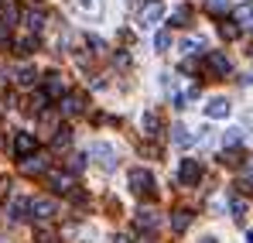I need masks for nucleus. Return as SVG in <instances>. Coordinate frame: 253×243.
Returning a JSON list of instances; mask_svg holds the SVG:
<instances>
[{
    "instance_id": "nucleus-34",
    "label": "nucleus",
    "mask_w": 253,
    "mask_h": 243,
    "mask_svg": "<svg viewBox=\"0 0 253 243\" xmlns=\"http://www.w3.org/2000/svg\"><path fill=\"white\" fill-rule=\"evenodd\" d=\"M199 243H215V240H212V237H206V240H199Z\"/></svg>"
},
{
    "instance_id": "nucleus-30",
    "label": "nucleus",
    "mask_w": 253,
    "mask_h": 243,
    "mask_svg": "<svg viewBox=\"0 0 253 243\" xmlns=\"http://www.w3.org/2000/svg\"><path fill=\"white\" fill-rule=\"evenodd\" d=\"M69 168H72V171H79V168H83V154H76V158L69 161Z\"/></svg>"
},
{
    "instance_id": "nucleus-13",
    "label": "nucleus",
    "mask_w": 253,
    "mask_h": 243,
    "mask_svg": "<svg viewBox=\"0 0 253 243\" xmlns=\"http://www.w3.org/2000/svg\"><path fill=\"white\" fill-rule=\"evenodd\" d=\"M10 219H14V223L31 219V199H14V202H10Z\"/></svg>"
},
{
    "instance_id": "nucleus-1",
    "label": "nucleus",
    "mask_w": 253,
    "mask_h": 243,
    "mask_svg": "<svg viewBox=\"0 0 253 243\" xmlns=\"http://www.w3.org/2000/svg\"><path fill=\"white\" fill-rule=\"evenodd\" d=\"M130 192H137V195H154V175L144 171V168H133V171H130Z\"/></svg>"
},
{
    "instance_id": "nucleus-16",
    "label": "nucleus",
    "mask_w": 253,
    "mask_h": 243,
    "mask_svg": "<svg viewBox=\"0 0 253 243\" xmlns=\"http://www.w3.org/2000/svg\"><path fill=\"white\" fill-rule=\"evenodd\" d=\"M14 76H17V79H14L17 86H24V89H28V86H35V82H38V69H35V65H21Z\"/></svg>"
},
{
    "instance_id": "nucleus-24",
    "label": "nucleus",
    "mask_w": 253,
    "mask_h": 243,
    "mask_svg": "<svg viewBox=\"0 0 253 243\" xmlns=\"http://www.w3.org/2000/svg\"><path fill=\"white\" fill-rule=\"evenodd\" d=\"M44 103H48V93H35V96H31V103H28V110H31V113H42L44 110Z\"/></svg>"
},
{
    "instance_id": "nucleus-27",
    "label": "nucleus",
    "mask_w": 253,
    "mask_h": 243,
    "mask_svg": "<svg viewBox=\"0 0 253 243\" xmlns=\"http://www.w3.org/2000/svg\"><path fill=\"white\" fill-rule=\"evenodd\" d=\"M195 48H202V38H185L181 41V55H195Z\"/></svg>"
},
{
    "instance_id": "nucleus-11",
    "label": "nucleus",
    "mask_w": 253,
    "mask_h": 243,
    "mask_svg": "<svg viewBox=\"0 0 253 243\" xmlns=\"http://www.w3.org/2000/svg\"><path fill=\"white\" fill-rule=\"evenodd\" d=\"M24 28L31 31V35H38L44 28V10L42 7H31V10H24Z\"/></svg>"
},
{
    "instance_id": "nucleus-18",
    "label": "nucleus",
    "mask_w": 253,
    "mask_h": 243,
    "mask_svg": "<svg viewBox=\"0 0 253 243\" xmlns=\"http://www.w3.org/2000/svg\"><path fill=\"white\" fill-rule=\"evenodd\" d=\"M17 21V7L10 0H0V24H14Z\"/></svg>"
},
{
    "instance_id": "nucleus-33",
    "label": "nucleus",
    "mask_w": 253,
    "mask_h": 243,
    "mask_svg": "<svg viewBox=\"0 0 253 243\" xmlns=\"http://www.w3.org/2000/svg\"><path fill=\"white\" fill-rule=\"evenodd\" d=\"M247 243H253V230H250V233H247Z\"/></svg>"
},
{
    "instance_id": "nucleus-8",
    "label": "nucleus",
    "mask_w": 253,
    "mask_h": 243,
    "mask_svg": "<svg viewBox=\"0 0 253 243\" xmlns=\"http://www.w3.org/2000/svg\"><path fill=\"white\" fill-rule=\"evenodd\" d=\"M229 110H233V106H229V99L215 96L209 106H206V117H209V120H226V117H229Z\"/></svg>"
},
{
    "instance_id": "nucleus-9",
    "label": "nucleus",
    "mask_w": 253,
    "mask_h": 243,
    "mask_svg": "<svg viewBox=\"0 0 253 243\" xmlns=\"http://www.w3.org/2000/svg\"><path fill=\"white\" fill-rule=\"evenodd\" d=\"M44 93H48V99H65V79L58 72H51L44 79Z\"/></svg>"
},
{
    "instance_id": "nucleus-35",
    "label": "nucleus",
    "mask_w": 253,
    "mask_h": 243,
    "mask_svg": "<svg viewBox=\"0 0 253 243\" xmlns=\"http://www.w3.org/2000/svg\"><path fill=\"white\" fill-rule=\"evenodd\" d=\"M250 182H253V168H250Z\"/></svg>"
},
{
    "instance_id": "nucleus-28",
    "label": "nucleus",
    "mask_w": 253,
    "mask_h": 243,
    "mask_svg": "<svg viewBox=\"0 0 253 243\" xmlns=\"http://www.w3.org/2000/svg\"><path fill=\"white\" fill-rule=\"evenodd\" d=\"M69 141H72V130H65V127H62V130H55V147H65Z\"/></svg>"
},
{
    "instance_id": "nucleus-17",
    "label": "nucleus",
    "mask_w": 253,
    "mask_h": 243,
    "mask_svg": "<svg viewBox=\"0 0 253 243\" xmlns=\"http://www.w3.org/2000/svg\"><path fill=\"white\" fill-rule=\"evenodd\" d=\"M140 127H144V134H147V137H154V134H158V127H161L158 113H154V110H147V113L140 117Z\"/></svg>"
},
{
    "instance_id": "nucleus-29",
    "label": "nucleus",
    "mask_w": 253,
    "mask_h": 243,
    "mask_svg": "<svg viewBox=\"0 0 253 243\" xmlns=\"http://www.w3.org/2000/svg\"><path fill=\"white\" fill-rule=\"evenodd\" d=\"M219 35H222L226 41H233L236 35H240V28H236V24H222V28H219Z\"/></svg>"
},
{
    "instance_id": "nucleus-32",
    "label": "nucleus",
    "mask_w": 253,
    "mask_h": 243,
    "mask_svg": "<svg viewBox=\"0 0 253 243\" xmlns=\"http://www.w3.org/2000/svg\"><path fill=\"white\" fill-rule=\"evenodd\" d=\"M0 45H7V24H0Z\"/></svg>"
},
{
    "instance_id": "nucleus-6",
    "label": "nucleus",
    "mask_w": 253,
    "mask_h": 243,
    "mask_svg": "<svg viewBox=\"0 0 253 243\" xmlns=\"http://www.w3.org/2000/svg\"><path fill=\"white\" fill-rule=\"evenodd\" d=\"M178 178H181L185 185H195V182L202 178V164L192 161V158H185V161H181V168H178Z\"/></svg>"
},
{
    "instance_id": "nucleus-7",
    "label": "nucleus",
    "mask_w": 253,
    "mask_h": 243,
    "mask_svg": "<svg viewBox=\"0 0 253 243\" xmlns=\"http://www.w3.org/2000/svg\"><path fill=\"white\" fill-rule=\"evenodd\" d=\"M51 216H55V202H51V199H31V219L44 223V219H51Z\"/></svg>"
},
{
    "instance_id": "nucleus-4",
    "label": "nucleus",
    "mask_w": 253,
    "mask_h": 243,
    "mask_svg": "<svg viewBox=\"0 0 253 243\" xmlns=\"http://www.w3.org/2000/svg\"><path fill=\"white\" fill-rule=\"evenodd\" d=\"M14 154H17L21 161L31 158V154H35V134H24V130L14 134Z\"/></svg>"
},
{
    "instance_id": "nucleus-25",
    "label": "nucleus",
    "mask_w": 253,
    "mask_h": 243,
    "mask_svg": "<svg viewBox=\"0 0 253 243\" xmlns=\"http://www.w3.org/2000/svg\"><path fill=\"white\" fill-rule=\"evenodd\" d=\"M154 48H158V51H168V48H171V31H158V38H154Z\"/></svg>"
},
{
    "instance_id": "nucleus-5",
    "label": "nucleus",
    "mask_w": 253,
    "mask_h": 243,
    "mask_svg": "<svg viewBox=\"0 0 253 243\" xmlns=\"http://www.w3.org/2000/svg\"><path fill=\"white\" fill-rule=\"evenodd\" d=\"M48 185L55 192H72L76 189V178H72V171H48Z\"/></svg>"
},
{
    "instance_id": "nucleus-22",
    "label": "nucleus",
    "mask_w": 253,
    "mask_h": 243,
    "mask_svg": "<svg viewBox=\"0 0 253 243\" xmlns=\"http://www.w3.org/2000/svg\"><path fill=\"white\" fill-rule=\"evenodd\" d=\"M240 141H243V130H240V127H229V130L222 134V147H236Z\"/></svg>"
},
{
    "instance_id": "nucleus-31",
    "label": "nucleus",
    "mask_w": 253,
    "mask_h": 243,
    "mask_svg": "<svg viewBox=\"0 0 253 243\" xmlns=\"http://www.w3.org/2000/svg\"><path fill=\"white\" fill-rule=\"evenodd\" d=\"M209 7H212V10H215V14H219V10H222L226 3H222V0H209Z\"/></svg>"
},
{
    "instance_id": "nucleus-20",
    "label": "nucleus",
    "mask_w": 253,
    "mask_h": 243,
    "mask_svg": "<svg viewBox=\"0 0 253 243\" xmlns=\"http://www.w3.org/2000/svg\"><path fill=\"white\" fill-rule=\"evenodd\" d=\"M154 223H158V212H151V209H140L137 212V226L140 230H154Z\"/></svg>"
},
{
    "instance_id": "nucleus-12",
    "label": "nucleus",
    "mask_w": 253,
    "mask_h": 243,
    "mask_svg": "<svg viewBox=\"0 0 253 243\" xmlns=\"http://www.w3.org/2000/svg\"><path fill=\"white\" fill-rule=\"evenodd\" d=\"M206 65H209V72H212V76H226V72H229V58H226L222 51H209Z\"/></svg>"
},
{
    "instance_id": "nucleus-3",
    "label": "nucleus",
    "mask_w": 253,
    "mask_h": 243,
    "mask_svg": "<svg viewBox=\"0 0 253 243\" xmlns=\"http://www.w3.org/2000/svg\"><path fill=\"white\" fill-rule=\"evenodd\" d=\"M165 17V3H158V0H151L144 10H140V28H154L158 21Z\"/></svg>"
},
{
    "instance_id": "nucleus-26",
    "label": "nucleus",
    "mask_w": 253,
    "mask_h": 243,
    "mask_svg": "<svg viewBox=\"0 0 253 243\" xmlns=\"http://www.w3.org/2000/svg\"><path fill=\"white\" fill-rule=\"evenodd\" d=\"M35 48H38V41L31 38V35H28V38H21V41H17V51H21V55H31Z\"/></svg>"
},
{
    "instance_id": "nucleus-2",
    "label": "nucleus",
    "mask_w": 253,
    "mask_h": 243,
    "mask_svg": "<svg viewBox=\"0 0 253 243\" xmlns=\"http://www.w3.org/2000/svg\"><path fill=\"white\" fill-rule=\"evenodd\" d=\"M85 158H96V161L103 164L106 171H110V168H117V151H113L110 144H89V151H85Z\"/></svg>"
},
{
    "instance_id": "nucleus-21",
    "label": "nucleus",
    "mask_w": 253,
    "mask_h": 243,
    "mask_svg": "<svg viewBox=\"0 0 253 243\" xmlns=\"http://www.w3.org/2000/svg\"><path fill=\"white\" fill-rule=\"evenodd\" d=\"M188 223H192V216H188L185 209L171 216V230H174V233H185V230H188Z\"/></svg>"
},
{
    "instance_id": "nucleus-19",
    "label": "nucleus",
    "mask_w": 253,
    "mask_h": 243,
    "mask_svg": "<svg viewBox=\"0 0 253 243\" xmlns=\"http://www.w3.org/2000/svg\"><path fill=\"white\" fill-rule=\"evenodd\" d=\"M171 141H174L178 147H188V144H192V137H188V130H185L181 123H174V127H171Z\"/></svg>"
},
{
    "instance_id": "nucleus-23",
    "label": "nucleus",
    "mask_w": 253,
    "mask_h": 243,
    "mask_svg": "<svg viewBox=\"0 0 253 243\" xmlns=\"http://www.w3.org/2000/svg\"><path fill=\"white\" fill-rule=\"evenodd\" d=\"M233 17H236L240 24H247V21H253V0H250V3H240V7L233 10Z\"/></svg>"
},
{
    "instance_id": "nucleus-15",
    "label": "nucleus",
    "mask_w": 253,
    "mask_h": 243,
    "mask_svg": "<svg viewBox=\"0 0 253 243\" xmlns=\"http://www.w3.org/2000/svg\"><path fill=\"white\" fill-rule=\"evenodd\" d=\"M76 10L83 17H99L103 14V0H76Z\"/></svg>"
},
{
    "instance_id": "nucleus-36",
    "label": "nucleus",
    "mask_w": 253,
    "mask_h": 243,
    "mask_svg": "<svg viewBox=\"0 0 253 243\" xmlns=\"http://www.w3.org/2000/svg\"><path fill=\"white\" fill-rule=\"evenodd\" d=\"M250 123H253V113H250Z\"/></svg>"
},
{
    "instance_id": "nucleus-14",
    "label": "nucleus",
    "mask_w": 253,
    "mask_h": 243,
    "mask_svg": "<svg viewBox=\"0 0 253 243\" xmlns=\"http://www.w3.org/2000/svg\"><path fill=\"white\" fill-rule=\"evenodd\" d=\"M83 106H85V99L79 96V93H72V96H65V99H62V106H58V110H62L65 117H76V113H83Z\"/></svg>"
},
{
    "instance_id": "nucleus-10",
    "label": "nucleus",
    "mask_w": 253,
    "mask_h": 243,
    "mask_svg": "<svg viewBox=\"0 0 253 243\" xmlns=\"http://www.w3.org/2000/svg\"><path fill=\"white\" fill-rule=\"evenodd\" d=\"M21 171H24V175H44V171H48V158H44V154H31V158L21 161Z\"/></svg>"
}]
</instances>
